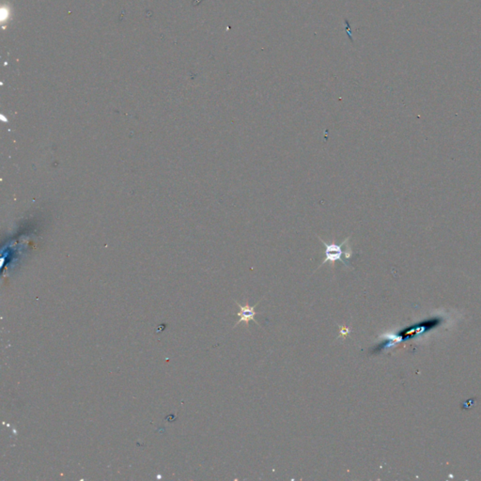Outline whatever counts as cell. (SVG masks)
Here are the masks:
<instances>
[{"mask_svg": "<svg viewBox=\"0 0 481 481\" xmlns=\"http://www.w3.org/2000/svg\"><path fill=\"white\" fill-rule=\"evenodd\" d=\"M317 237L323 242L325 246V258L322 264L318 267V269L322 267L324 264H326V262H330L331 264H334L337 261H341L345 266L350 267V265L345 260H349L354 255V250L351 243L352 235L348 236L340 243H337L335 238H333L331 241H326L322 237L318 235Z\"/></svg>", "mask_w": 481, "mask_h": 481, "instance_id": "cell-1", "label": "cell"}, {"mask_svg": "<svg viewBox=\"0 0 481 481\" xmlns=\"http://www.w3.org/2000/svg\"><path fill=\"white\" fill-rule=\"evenodd\" d=\"M235 303H236V304H237V306L240 308V312L237 314V315L240 317V319H239V321H238V322H236V324H235L234 327L239 326L240 323H244L246 326H248V323H249L250 321H253V322H254L255 324H257L258 326H259V324H258V322H257L255 320V308L257 306H258V304L259 302H258V303L256 304L255 306H253V307H250V306H249V305H247V304H246L244 307H242V306H240L239 303H237V302H235Z\"/></svg>", "mask_w": 481, "mask_h": 481, "instance_id": "cell-2", "label": "cell"}, {"mask_svg": "<svg viewBox=\"0 0 481 481\" xmlns=\"http://www.w3.org/2000/svg\"><path fill=\"white\" fill-rule=\"evenodd\" d=\"M340 336H347L350 334V329L349 328H346L344 326H340Z\"/></svg>", "mask_w": 481, "mask_h": 481, "instance_id": "cell-3", "label": "cell"}]
</instances>
